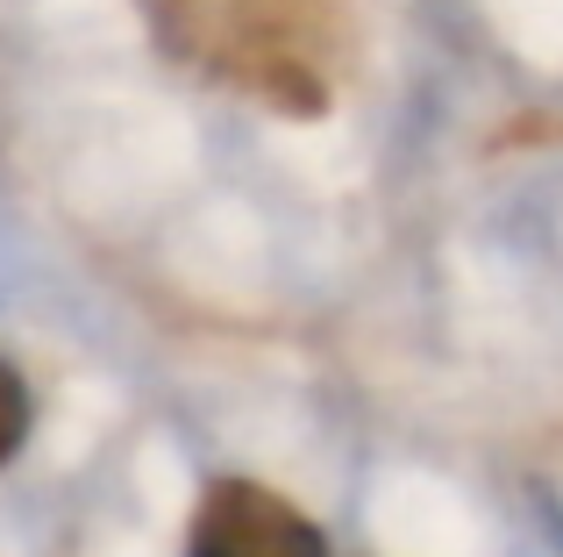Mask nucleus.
Instances as JSON below:
<instances>
[{
    "instance_id": "1",
    "label": "nucleus",
    "mask_w": 563,
    "mask_h": 557,
    "mask_svg": "<svg viewBox=\"0 0 563 557\" xmlns=\"http://www.w3.org/2000/svg\"><path fill=\"white\" fill-rule=\"evenodd\" d=\"M151 43L192 79L272 114H321L357 57V0H136Z\"/></svg>"
},
{
    "instance_id": "2",
    "label": "nucleus",
    "mask_w": 563,
    "mask_h": 557,
    "mask_svg": "<svg viewBox=\"0 0 563 557\" xmlns=\"http://www.w3.org/2000/svg\"><path fill=\"white\" fill-rule=\"evenodd\" d=\"M186 557H329L321 529L257 479H214L192 515Z\"/></svg>"
},
{
    "instance_id": "3",
    "label": "nucleus",
    "mask_w": 563,
    "mask_h": 557,
    "mask_svg": "<svg viewBox=\"0 0 563 557\" xmlns=\"http://www.w3.org/2000/svg\"><path fill=\"white\" fill-rule=\"evenodd\" d=\"M29 415H36V401H29L22 372H14V364L0 358V465H8L14 450L29 444Z\"/></svg>"
}]
</instances>
